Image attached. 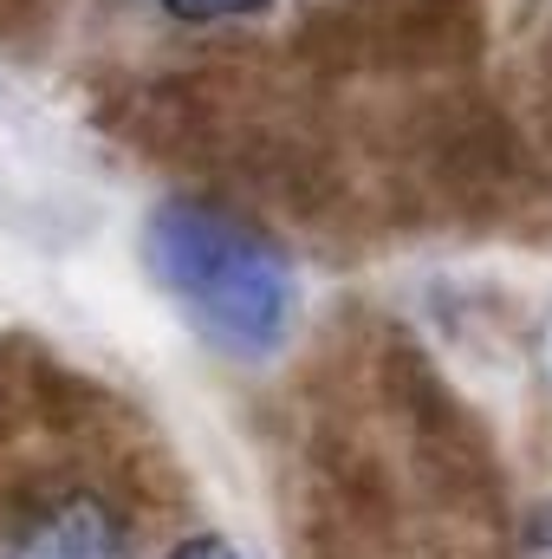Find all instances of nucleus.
I'll list each match as a JSON object with an SVG mask.
<instances>
[{"label":"nucleus","mask_w":552,"mask_h":559,"mask_svg":"<svg viewBox=\"0 0 552 559\" xmlns=\"http://www.w3.org/2000/svg\"><path fill=\"white\" fill-rule=\"evenodd\" d=\"M0 559H137V534L111 495L59 488L0 534Z\"/></svg>","instance_id":"obj_2"},{"label":"nucleus","mask_w":552,"mask_h":559,"mask_svg":"<svg viewBox=\"0 0 552 559\" xmlns=\"http://www.w3.org/2000/svg\"><path fill=\"white\" fill-rule=\"evenodd\" d=\"M137 254L149 286L176 319L235 365H267L299 332V267L267 228L208 202L163 195L137 222Z\"/></svg>","instance_id":"obj_1"},{"label":"nucleus","mask_w":552,"mask_h":559,"mask_svg":"<svg viewBox=\"0 0 552 559\" xmlns=\"http://www.w3.org/2000/svg\"><path fill=\"white\" fill-rule=\"evenodd\" d=\"M520 559H552V501H540L520 521Z\"/></svg>","instance_id":"obj_5"},{"label":"nucleus","mask_w":552,"mask_h":559,"mask_svg":"<svg viewBox=\"0 0 552 559\" xmlns=\"http://www.w3.org/2000/svg\"><path fill=\"white\" fill-rule=\"evenodd\" d=\"M163 559H248V554H241L228 534H182Z\"/></svg>","instance_id":"obj_4"},{"label":"nucleus","mask_w":552,"mask_h":559,"mask_svg":"<svg viewBox=\"0 0 552 559\" xmlns=\"http://www.w3.org/2000/svg\"><path fill=\"white\" fill-rule=\"evenodd\" d=\"M149 7L176 26H248L274 13V0H149Z\"/></svg>","instance_id":"obj_3"}]
</instances>
